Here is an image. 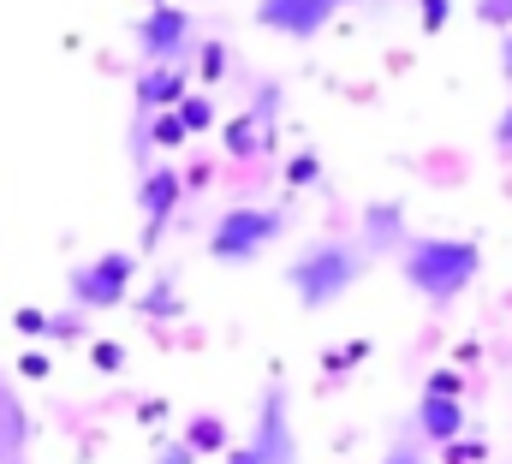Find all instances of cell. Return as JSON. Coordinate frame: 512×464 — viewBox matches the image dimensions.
Here are the masks:
<instances>
[{"label": "cell", "mask_w": 512, "mask_h": 464, "mask_svg": "<svg viewBox=\"0 0 512 464\" xmlns=\"http://www.w3.org/2000/svg\"><path fill=\"white\" fill-rule=\"evenodd\" d=\"M382 464H423V453H417L411 441H393V447H387V459H382Z\"/></svg>", "instance_id": "obj_26"}, {"label": "cell", "mask_w": 512, "mask_h": 464, "mask_svg": "<svg viewBox=\"0 0 512 464\" xmlns=\"http://www.w3.org/2000/svg\"><path fill=\"white\" fill-rule=\"evenodd\" d=\"M495 143H501V149H512V102H507V114L495 119Z\"/></svg>", "instance_id": "obj_28"}, {"label": "cell", "mask_w": 512, "mask_h": 464, "mask_svg": "<svg viewBox=\"0 0 512 464\" xmlns=\"http://www.w3.org/2000/svg\"><path fill=\"white\" fill-rule=\"evenodd\" d=\"M48 322H54L48 310H30V304H24V310H12V328H18L24 340H48Z\"/></svg>", "instance_id": "obj_19"}, {"label": "cell", "mask_w": 512, "mask_h": 464, "mask_svg": "<svg viewBox=\"0 0 512 464\" xmlns=\"http://www.w3.org/2000/svg\"><path fill=\"white\" fill-rule=\"evenodd\" d=\"M131 280H137V256L131 250H102V256H90L66 274V292H72L78 310H114V304L131 298Z\"/></svg>", "instance_id": "obj_4"}, {"label": "cell", "mask_w": 512, "mask_h": 464, "mask_svg": "<svg viewBox=\"0 0 512 464\" xmlns=\"http://www.w3.org/2000/svg\"><path fill=\"white\" fill-rule=\"evenodd\" d=\"M197 66H203V78H221V72H227V48H221V42H203V48H197Z\"/></svg>", "instance_id": "obj_21"}, {"label": "cell", "mask_w": 512, "mask_h": 464, "mask_svg": "<svg viewBox=\"0 0 512 464\" xmlns=\"http://www.w3.org/2000/svg\"><path fill=\"white\" fill-rule=\"evenodd\" d=\"M256 464H298V435H292V393L286 381H268L256 393V423H251V441Z\"/></svg>", "instance_id": "obj_5"}, {"label": "cell", "mask_w": 512, "mask_h": 464, "mask_svg": "<svg viewBox=\"0 0 512 464\" xmlns=\"http://www.w3.org/2000/svg\"><path fill=\"white\" fill-rule=\"evenodd\" d=\"M191 36H197V24H191L185 6H149L143 24H137V54L149 66H185L191 48H197Z\"/></svg>", "instance_id": "obj_6"}, {"label": "cell", "mask_w": 512, "mask_h": 464, "mask_svg": "<svg viewBox=\"0 0 512 464\" xmlns=\"http://www.w3.org/2000/svg\"><path fill=\"white\" fill-rule=\"evenodd\" d=\"M423 393H447V399H459V393H465V381H459V369H435Z\"/></svg>", "instance_id": "obj_22"}, {"label": "cell", "mask_w": 512, "mask_h": 464, "mask_svg": "<svg viewBox=\"0 0 512 464\" xmlns=\"http://www.w3.org/2000/svg\"><path fill=\"white\" fill-rule=\"evenodd\" d=\"M185 173H173V167H149L143 179H137V209H143V244H161V232L173 221V209L185 203Z\"/></svg>", "instance_id": "obj_8"}, {"label": "cell", "mask_w": 512, "mask_h": 464, "mask_svg": "<svg viewBox=\"0 0 512 464\" xmlns=\"http://www.w3.org/2000/svg\"><path fill=\"white\" fill-rule=\"evenodd\" d=\"M90 357H96V369H108V375H114V369H120V363H126V351L114 346V340H102V346L90 351Z\"/></svg>", "instance_id": "obj_25"}, {"label": "cell", "mask_w": 512, "mask_h": 464, "mask_svg": "<svg viewBox=\"0 0 512 464\" xmlns=\"http://www.w3.org/2000/svg\"><path fill=\"white\" fill-rule=\"evenodd\" d=\"M221 143H227V155H233V161H251V155H262V149H268V137H262V125H256L251 114L227 119V131H221Z\"/></svg>", "instance_id": "obj_12"}, {"label": "cell", "mask_w": 512, "mask_h": 464, "mask_svg": "<svg viewBox=\"0 0 512 464\" xmlns=\"http://www.w3.org/2000/svg\"><path fill=\"white\" fill-rule=\"evenodd\" d=\"M364 268H370L364 244L334 238V232L328 238H304L298 256L286 262V292L298 298V310H328V304H340L364 280Z\"/></svg>", "instance_id": "obj_2"}, {"label": "cell", "mask_w": 512, "mask_h": 464, "mask_svg": "<svg viewBox=\"0 0 512 464\" xmlns=\"http://www.w3.org/2000/svg\"><path fill=\"white\" fill-rule=\"evenodd\" d=\"M149 143H155V149H179V143H185V125H179V114H173V108H167V114H155V119H149V131L137 137V155H143Z\"/></svg>", "instance_id": "obj_16"}, {"label": "cell", "mask_w": 512, "mask_h": 464, "mask_svg": "<svg viewBox=\"0 0 512 464\" xmlns=\"http://www.w3.org/2000/svg\"><path fill=\"white\" fill-rule=\"evenodd\" d=\"M155 464H197V453H191L185 441H161V453H155Z\"/></svg>", "instance_id": "obj_24"}, {"label": "cell", "mask_w": 512, "mask_h": 464, "mask_svg": "<svg viewBox=\"0 0 512 464\" xmlns=\"http://www.w3.org/2000/svg\"><path fill=\"white\" fill-rule=\"evenodd\" d=\"M447 24V0H423V30H441Z\"/></svg>", "instance_id": "obj_27"}, {"label": "cell", "mask_w": 512, "mask_h": 464, "mask_svg": "<svg viewBox=\"0 0 512 464\" xmlns=\"http://www.w3.org/2000/svg\"><path fill=\"white\" fill-rule=\"evenodd\" d=\"M227 464H256L251 447H227Z\"/></svg>", "instance_id": "obj_30"}, {"label": "cell", "mask_w": 512, "mask_h": 464, "mask_svg": "<svg viewBox=\"0 0 512 464\" xmlns=\"http://www.w3.org/2000/svg\"><path fill=\"white\" fill-rule=\"evenodd\" d=\"M346 0H256V24L274 30V36H292V42H310L328 30V18L340 12Z\"/></svg>", "instance_id": "obj_7"}, {"label": "cell", "mask_w": 512, "mask_h": 464, "mask_svg": "<svg viewBox=\"0 0 512 464\" xmlns=\"http://www.w3.org/2000/svg\"><path fill=\"white\" fill-rule=\"evenodd\" d=\"M137 310L149 316V322H167V316H179L185 310V298H179V286H173V274H161L143 298H137Z\"/></svg>", "instance_id": "obj_13"}, {"label": "cell", "mask_w": 512, "mask_h": 464, "mask_svg": "<svg viewBox=\"0 0 512 464\" xmlns=\"http://www.w3.org/2000/svg\"><path fill=\"white\" fill-rule=\"evenodd\" d=\"M185 90H191V72H185V66H143V72H137V108H143V114L179 108Z\"/></svg>", "instance_id": "obj_9"}, {"label": "cell", "mask_w": 512, "mask_h": 464, "mask_svg": "<svg viewBox=\"0 0 512 464\" xmlns=\"http://www.w3.org/2000/svg\"><path fill=\"white\" fill-rule=\"evenodd\" d=\"M185 447H191V453H227V423L209 417V411L191 417V423H185Z\"/></svg>", "instance_id": "obj_14"}, {"label": "cell", "mask_w": 512, "mask_h": 464, "mask_svg": "<svg viewBox=\"0 0 512 464\" xmlns=\"http://www.w3.org/2000/svg\"><path fill=\"white\" fill-rule=\"evenodd\" d=\"M286 209H268V203H239V209H227L221 221H215V232H209V256L215 262H256L280 232H286Z\"/></svg>", "instance_id": "obj_3"}, {"label": "cell", "mask_w": 512, "mask_h": 464, "mask_svg": "<svg viewBox=\"0 0 512 464\" xmlns=\"http://www.w3.org/2000/svg\"><path fill=\"white\" fill-rule=\"evenodd\" d=\"M483 274V244L477 238H447V232H411L399 244V280L429 298V304H453L471 280Z\"/></svg>", "instance_id": "obj_1"}, {"label": "cell", "mask_w": 512, "mask_h": 464, "mask_svg": "<svg viewBox=\"0 0 512 464\" xmlns=\"http://www.w3.org/2000/svg\"><path fill=\"white\" fill-rule=\"evenodd\" d=\"M477 18L489 30H512V0H477Z\"/></svg>", "instance_id": "obj_20"}, {"label": "cell", "mask_w": 512, "mask_h": 464, "mask_svg": "<svg viewBox=\"0 0 512 464\" xmlns=\"http://www.w3.org/2000/svg\"><path fill=\"white\" fill-rule=\"evenodd\" d=\"M286 185H292V191H316V185H322V161H316L310 149H298V155L286 161Z\"/></svg>", "instance_id": "obj_17"}, {"label": "cell", "mask_w": 512, "mask_h": 464, "mask_svg": "<svg viewBox=\"0 0 512 464\" xmlns=\"http://www.w3.org/2000/svg\"><path fill=\"white\" fill-rule=\"evenodd\" d=\"M274 114H280V84H256L251 119L262 125V137H268V143H274Z\"/></svg>", "instance_id": "obj_18"}, {"label": "cell", "mask_w": 512, "mask_h": 464, "mask_svg": "<svg viewBox=\"0 0 512 464\" xmlns=\"http://www.w3.org/2000/svg\"><path fill=\"white\" fill-rule=\"evenodd\" d=\"M149 6H167V0H149Z\"/></svg>", "instance_id": "obj_31"}, {"label": "cell", "mask_w": 512, "mask_h": 464, "mask_svg": "<svg viewBox=\"0 0 512 464\" xmlns=\"http://www.w3.org/2000/svg\"><path fill=\"white\" fill-rule=\"evenodd\" d=\"M501 72H507V84H512V30H501Z\"/></svg>", "instance_id": "obj_29"}, {"label": "cell", "mask_w": 512, "mask_h": 464, "mask_svg": "<svg viewBox=\"0 0 512 464\" xmlns=\"http://www.w3.org/2000/svg\"><path fill=\"white\" fill-rule=\"evenodd\" d=\"M483 459V441H447V464H477Z\"/></svg>", "instance_id": "obj_23"}, {"label": "cell", "mask_w": 512, "mask_h": 464, "mask_svg": "<svg viewBox=\"0 0 512 464\" xmlns=\"http://www.w3.org/2000/svg\"><path fill=\"white\" fill-rule=\"evenodd\" d=\"M364 244H370L376 256L405 244V215H399V203H370V209H364Z\"/></svg>", "instance_id": "obj_11"}, {"label": "cell", "mask_w": 512, "mask_h": 464, "mask_svg": "<svg viewBox=\"0 0 512 464\" xmlns=\"http://www.w3.org/2000/svg\"><path fill=\"white\" fill-rule=\"evenodd\" d=\"M173 114H179V125H185V137H203V131L215 125V102H209L203 90H185V102H179Z\"/></svg>", "instance_id": "obj_15"}, {"label": "cell", "mask_w": 512, "mask_h": 464, "mask_svg": "<svg viewBox=\"0 0 512 464\" xmlns=\"http://www.w3.org/2000/svg\"><path fill=\"white\" fill-rule=\"evenodd\" d=\"M417 429L429 435V441H459L465 435V399H447V393H423L417 399Z\"/></svg>", "instance_id": "obj_10"}]
</instances>
